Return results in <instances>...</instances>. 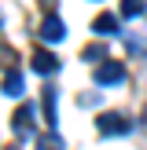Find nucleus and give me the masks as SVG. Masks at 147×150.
<instances>
[{"mask_svg": "<svg viewBox=\"0 0 147 150\" xmlns=\"http://www.w3.org/2000/svg\"><path fill=\"white\" fill-rule=\"evenodd\" d=\"M22 92H26V81L19 77V70H7V77H4V95H15V99H19Z\"/></svg>", "mask_w": 147, "mask_h": 150, "instance_id": "nucleus-6", "label": "nucleus"}, {"mask_svg": "<svg viewBox=\"0 0 147 150\" xmlns=\"http://www.w3.org/2000/svg\"><path fill=\"white\" fill-rule=\"evenodd\" d=\"M19 66V51L11 44H0V70H15Z\"/></svg>", "mask_w": 147, "mask_h": 150, "instance_id": "nucleus-8", "label": "nucleus"}, {"mask_svg": "<svg viewBox=\"0 0 147 150\" xmlns=\"http://www.w3.org/2000/svg\"><path fill=\"white\" fill-rule=\"evenodd\" d=\"M92 29H96V33H103V37H114V33H118V18H114V15H96Z\"/></svg>", "mask_w": 147, "mask_h": 150, "instance_id": "nucleus-7", "label": "nucleus"}, {"mask_svg": "<svg viewBox=\"0 0 147 150\" xmlns=\"http://www.w3.org/2000/svg\"><path fill=\"white\" fill-rule=\"evenodd\" d=\"M147 0H121V15L125 18H136V15H143Z\"/></svg>", "mask_w": 147, "mask_h": 150, "instance_id": "nucleus-10", "label": "nucleus"}, {"mask_svg": "<svg viewBox=\"0 0 147 150\" xmlns=\"http://www.w3.org/2000/svg\"><path fill=\"white\" fill-rule=\"evenodd\" d=\"M33 70L37 73H55L59 70V59L51 55V51H37V55H33Z\"/></svg>", "mask_w": 147, "mask_h": 150, "instance_id": "nucleus-5", "label": "nucleus"}, {"mask_svg": "<svg viewBox=\"0 0 147 150\" xmlns=\"http://www.w3.org/2000/svg\"><path fill=\"white\" fill-rule=\"evenodd\" d=\"M63 33H66V29H63V22H59L55 15H44V22H41V37H44V40H48V44H55V40H63Z\"/></svg>", "mask_w": 147, "mask_h": 150, "instance_id": "nucleus-4", "label": "nucleus"}, {"mask_svg": "<svg viewBox=\"0 0 147 150\" xmlns=\"http://www.w3.org/2000/svg\"><path fill=\"white\" fill-rule=\"evenodd\" d=\"M96 125H99V132H103V136H125V132L132 128V121H129V117H125V114H114V110L99 114V121H96Z\"/></svg>", "mask_w": 147, "mask_h": 150, "instance_id": "nucleus-1", "label": "nucleus"}, {"mask_svg": "<svg viewBox=\"0 0 147 150\" xmlns=\"http://www.w3.org/2000/svg\"><path fill=\"white\" fill-rule=\"evenodd\" d=\"M7 150H19V143H11V146H7Z\"/></svg>", "mask_w": 147, "mask_h": 150, "instance_id": "nucleus-14", "label": "nucleus"}, {"mask_svg": "<svg viewBox=\"0 0 147 150\" xmlns=\"http://www.w3.org/2000/svg\"><path fill=\"white\" fill-rule=\"evenodd\" d=\"M55 4L59 0H41V7H48V11H55Z\"/></svg>", "mask_w": 147, "mask_h": 150, "instance_id": "nucleus-13", "label": "nucleus"}, {"mask_svg": "<svg viewBox=\"0 0 147 150\" xmlns=\"http://www.w3.org/2000/svg\"><path fill=\"white\" fill-rule=\"evenodd\" d=\"M85 59H88V62H99V59H107V48H103V44H88Z\"/></svg>", "mask_w": 147, "mask_h": 150, "instance_id": "nucleus-12", "label": "nucleus"}, {"mask_svg": "<svg viewBox=\"0 0 147 150\" xmlns=\"http://www.w3.org/2000/svg\"><path fill=\"white\" fill-rule=\"evenodd\" d=\"M11 125H15L19 136H29L33 125H37V110H33V106H19V110H15V117H11Z\"/></svg>", "mask_w": 147, "mask_h": 150, "instance_id": "nucleus-3", "label": "nucleus"}, {"mask_svg": "<svg viewBox=\"0 0 147 150\" xmlns=\"http://www.w3.org/2000/svg\"><path fill=\"white\" fill-rule=\"evenodd\" d=\"M37 150H63V139H59L55 132H48V136L37 139Z\"/></svg>", "mask_w": 147, "mask_h": 150, "instance_id": "nucleus-11", "label": "nucleus"}, {"mask_svg": "<svg viewBox=\"0 0 147 150\" xmlns=\"http://www.w3.org/2000/svg\"><path fill=\"white\" fill-rule=\"evenodd\" d=\"M0 29H4V18H0Z\"/></svg>", "mask_w": 147, "mask_h": 150, "instance_id": "nucleus-15", "label": "nucleus"}, {"mask_svg": "<svg viewBox=\"0 0 147 150\" xmlns=\"http://www.w3.org/2000/svg\"><path fill=\"white\" fill-rule=\"evenodd\" d=\"M44 117H48V125H55V84H48L44 88Z\"/></svg>", "mask_w": 147, "mask_h": 150, "instance_id": "nucleus-9", "label": "nucleus"}, {"mask_svg": "<svg viewBox=\"0 0 147 150\" xmlns=\"http://www.w3.org/2000/svg\"><path fill=\"white\" fill-rule=\"evenodd\" d=\"M121 77H125V66H121V62H110V59H103V62L96 66V84H118Z\"/></svg>", "mask_w": 147, "mask_h": 150, "instance_id": "nucleus-2", "label": "nucleus"}]
</instances>
